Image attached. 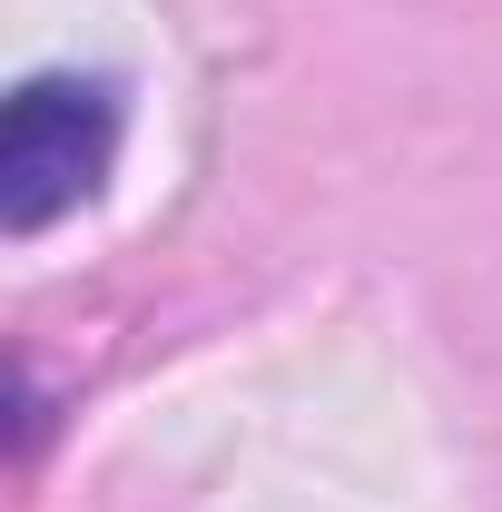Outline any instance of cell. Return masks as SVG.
Segmentation results:
<instances>
[{
	"instance_id": "1",
	"label": "cell",
	"mask_w": 502,
	"mask_h": 512,
	"mask_svg": "<svg viewBox=\"0 0 502 512\" xmlns=\"http://www.w3.org/2000/svg\"><path fill=\"white\" fill-rule=\"evenodd\" d=\"M119 158V79L99 69H30L0 109V227L40 237L79 197H99Z\"/></svg>"
}]
</instances>
